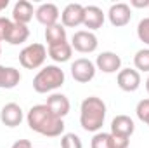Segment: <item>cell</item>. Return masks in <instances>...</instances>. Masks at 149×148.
Wrapping results in <instances>:
<instances>
[{
    "instance_id": "cell-2",
    "label": "cell",
    "mask_w": 149,
    "mask_h": 148,
    "mask_svg": "<svg viewBox=\"0 0 149 148\" xmlns=\"http://www.w3.org/2000/svg\"><path fill=\"white\" fill-rule=\"evenodd\" d=\"M106 118V103L97 96H88L80 106V124L87 132H97Z\"/></svg>"
},
{
    "instance_id": "cell-30",
    "label": "cell",
    "mask_w": 149,
    "mask_h": 148,
    "mask_svg": "<svg viewBox=\"0 0 149 148\" xmlns=\"http://www.w3.org/2000/svg\"><path fill=\"white\" fill-rule=\"evenodd\" d=\"M9 5V0H0V11H3Z\"/></svg>"
},
{
    "instance_id": "cell-10",
    "label": "cell",
    "mask_w": 149,
    "mask_h": 148,
    "mask_svg": "<svg viewBox=\"0 0 149 148\" xmlns=\"http://www.w3.org/2000/svg\"><path fill=\"white\" fill-rule=\"evenodd\" d=\"M95 66H97V70H101L104 73H116L121 68V58L111 51L101 52L95 59Z\"/></svg>"
},
{
    "instance_id": "cell-32",
    "label": "cell",
    "mask_w": 149,
    "mask_h": 148,
    "mask_svg": "<svg viewBox=\"0 0 149 148\" xmlns=\"http://www.w3.org/2000/svg\"><path fill=\"white\" fill-rule=\"evenodd\" d=\"M146 91L149 92V77H148V80H146Z\"/></svg>"
},
{
    "instance_id": "cell-22",
    "label": "cell",
    "mask_w": 149,
    "mask_h": 148,
    "mask_svg": "<svg viewBox=\"0 0 149 148\" xmlns=\"http://www.w3.org/2000/svg\"><path fill=\"white\" fill-rule=\"evenodd\" d=\"M134 65L141 72H149V49H141L134 56Z\"/></svg>"
},
{
    "instance_id": "cell-25",
    "label": "cell",
    "mask_w": 149,
    "mask_h": 148,
    "mask_svg": "<svg viewBox=\"0 0 149 148\" xmlns=\"http://www.w3.org/2000/svg\"><path fill=\"white\" fill-rule=\"evenodd\" d=\"M135 113L139 117V120L146 122L149 125V99H142L137 103V108H135Z\"/></svg>"
},
{
    "instance_id": "cell-20",
    "label": "cell",
    "mask_w": 149,
    "mask_h": 148,
    "mask_svg": "<svg viewBox=\"0 0 149 148\" xmlns=\"http://www.w3.org/2000/svg\"><path fill=\"white\" fill-rule=\"evenodd\" d=\"M21 80V73L19 70L12 68V66H7L3 70V77H2V89H14Z\"/></svg>"
},
{
    "instance_id": "cell-5",
    "label": "cell",
    "mask_w": 149,
    "mask_h": 148,
    "mask_svg": "<svg viewBox=\"0 0 149 148\" xmlns=\"http://www.w3.org/2000/svg\"><path fill=\"white\" fill-rule=\"evenodd\" d=\"M99 42H97V37L88 32V30H80L76 32L71 38V47L78 52H83V54H88V52H94L97 49Z\"/></svg>"
},
{
    "instance_id": "cell-9",
    "label": "cell",
    "mask_w": 149,
    "mask_h": 148,
    "mask_svg": "<svg viewBox=\"0 0 149 148\" xmlns=\"http://www.w3.org/2000/svg\"><path fill=\"white\" fill-rule=\"evenodd\" d=\"M116 82H118V87L125 92H134L141 87V73L134 68H125V70H120L118 77H116Z\"/></svg>"
},
{
    "instance_id": "cell-17",
    "label": "cell",
    "mask_w": 149,
    "mask_h": 148,
    "mask_svg": "<svg viewBox=\"0 0 149 148\" xmlns=\"http://www.w3.org/2000/svg\"><path fill=\"white\" fill-rule=\"evenodd\" d=\"M30 37V30L26 25H19V23H12V28L9 30L5 42H9L10 45H19L23 42H26Z\"/></svg>"
},
{
    "instance_id": "cell-8",
    "label": "cell",
    "mask_w": 149,
    "mask_h": 148,
    "mask_svg": "<svg viewBox=\"0 0 149 148\" xmlns=\"http://www.w3.org/2000/svg\"><path fill=\"white\" fill-rule=\"evenodd\" d=\"M83 18H85V7L81 4H68L61 14L63 26L68 28H76L83 25Z\"/></svg>"
},
{
    "instance_id": "cell-33",
    "label": "cell",
    "mask_w": 149,
    "mask_h": 148,
    "mask_svg": "<svg viewBox=\"0 0 149 148\" xmlns=\"http://www.w3.org/2000/svg\"><path fill=\"white\" fill-rule=\"evenodd\" d=\"M0 54H2V47H0Z\"/></svg>"
},
{
    "instance_id": "cell-28",
    "label": "cell",
    "mask_w": 149,
    "mask_h": 148,
    "mask_svg": "<svg viewBox=\"0 0 149 148\" xmlns=\"http://www.w3.org/2000/svg\"><path fill=\"white\" fill-rule=\"evenodd\" d=\"M10 148H33V145H31L30 140H17Z\"/></svg>"
},
{
    "instance_id": "cell-1",
    "label": "cell",
    "mask_w": 149,
    "mask_h": 148,
    "mask_svg": "<svg viewBox=\"0 0 149 148\" xmlns=\"http://www.w3.org/2000/svg\"><path fill=\"white\" fill-rule=\"evenodd\" d=\"M26 122L31 131H35L42 136H47V138H57L64 132V120L56 117L49 110L47 105L31 106L26 115Z\"/></svg>"
},
{
    "instance_id": "cell-16",
    "label": "cell",
    "mask_w": 149,
    "mask_h": 148,
    "mask_svg": "<svg viewBox=\"0 0 149 148\" xmlns=\"http://www.w3.org/2000/svg\"><path fill=\"white\" fill-rule=\"evenodd\" d=\"M33 5L31 2L28 0H17L14 9H12V19L14 23H19V25H28L31 19H33Z\"/></svg>"
},
{
    "instance_id": "cell-29",
    "label": "cell",
    "mask_w": 149,
    "mask_h": 148,
    "mask_svg": "<svg viewBox=\"0 0 149 148\" xmlns=\"http://www.w3.org/2000/svg\"><path fill=\"white\" fill-rule=\"evenodd\" d=\"M130 4H132L134 7H139V9L149 7V0H130Z\"/></svg>"
},
{
    "instance_id": "cell-11",
    "label": "cell",
    "mask_w": 149,
    "mask_h": 148,
    "mask_svg": "<svg viewBox=\"0 0 149 148\" xmlns=\"http://www.w3.org/2000/svg\"><path fill=\"white\" fill-rule=\"evenodd\" d=\"M135 131V124L128 115H116L111 122V134L120 138H130Z\"/></svg>"
},
{
    "instance_id": "cell-15",
    "label": "cell",
    "mask_w": 149,
    "mask_h": 148,
    "mask_svg": "<svg viewBox=\"0 0 149 148\" xmlns=\"http://www.w3.org/2000/svg\"><path fill=\"white\" fill-rule=\"evenodd\" d=\"M104 25V12L97 5H87L85 7V18H83V26L92 30H99Z\"/></svg>"
},
{
    "instance_id": "cell-21",
    "label": "cell",
    "mask_w": 149,
    "mask_h": 148,
    "mask_svg": "<svg viewBox=\"0 0 149 148\" xmlns=\"http://www.w3.org/2000/svg\"><path fill=\"white\" fill-rule=\"evenodd\" d=\"M92 148H113V136L111 132H95L92 138Z\"/></svg>"
},
{
    "instance_id": "cell-19",
    "label": "cell",
    "mask_w": 149,
    "mask_h": 148,
    "mask_svg": "<svg viewBox=\"0 0 149 148\" xmlns=\"http://www.w3.org/2000/svg\"><path fill=\"white\" fill-rule=\"evenodd\" d=\"M45 40H47L49 47L66 42V28L63 25H59V23L52 25V26H47L45 28Z\"/></svg>"
},
{
    "instance_id": "cell-23",
    "label": "cell",
    "mask_w": 149,
    "mask_h": 148,
    "mask_svg": "<svg viewBox=\"0 0 149 148\" xmlns=\"http://www.w3.org/2000/svg\"><path fill=\"white\" fill-rule=\"evenodd\" d=\"M61 148H83V145L74 132H68L61 138Z\"/></svg>"
},
{
    "instance_id": "cell-31",
    "label": "cell",
    "mask_w": 149,
    "mask_h": 148,
    "mask_svg": "<svg viewBox=\"0 0 149 148\" xmlns=\"http://www.w3.org/2000/svg\"><path fill=\"white\" fill-rule=\"evenodd\" d=\"M3 70H5V66H2V65H0V87H2V77H3Z\"/></svg>"
},
{
    "instance_id": "cell-18",
    "label": "cell",
    "mask_w": 149,
    "mask_h": 148,
    "mask_svg": "<svg viewBox=\"0 0 149 148\" xmlns=\"http://www.w3.org/2000/svg\"><path fill=\"white\" fill-rule=\"evenodd\" d=\"M71 54H73V47L68 42H63V44H57V45L49 47V56L56 63H66V61H70Z\"/></svg>"
},
{
    "instance_id": "cell-24",
    "label": "cell",
    "mask_w": 149,
    "mask_h": 148,
    "mask_svg": "<svg viewBox=\"0 0 149 148\" xmlns=\"http://www.w3.org/2000/svg\"><path fill=\"white\" fill-rule=\"evenodd\" d=\"M137 37L141 38V42L149 45V18L141 19V23L137 25Z\"/></svg>"
},
{
    "instance_id": "cell-12",
    "label": "cell",
    "mask_w": 149,
    "mask_h": 148,
    "mask_svg": "<svg viewBox=\"0 0 149 148\" xmlns=\"http://www.w3.org/2000/svg\"><path fill=\"white\" fill-rule=\"evenodd\" d=\"M47 106H49V110L52 111L56 117H59V118H64L68 113H70V99L64 96V94H61V92H54V94H50L49 98H47V103H45Z\"/></svg>"
},
{
    "instance_id": "cell-27",
    "label": "cell",
    "mask_w": 149,
    "mask_h": 148,
    "mask_svg": "<svg viewBox=\"0 0 149 148\" xmlns=\"http://www.w3.org/2000/svg\"><path fill=\"white\" fill-rule=\"evenodd\" d=\"M113 136V134H111ZM130 145V138H120V136H113V148H128Z\"/></svg>"
},
{
    "instance_id": "cell-14",
    "label": "cell",
    "mask_w": 149,
    "mask_h": 148,
    "mask_svg": "<svg viewBox=\"0 0 149 148\" xmlns=\"http://www.w3.org/2000/svg\"><path fill=\"white\" fill-rule=\"evenodd\" d=\"M0 120L7 127H17L23 122V110L17 103H7L0 111Z\"/></svg>"
},
{
    "instance_id": "cell-13",
    "label": "cell",
    "mask_w": 149,
    "mask_h": 148,
    "mask_svg": "<svg viewBox=\"0 0 149 148\" xmlns=\"http://www.w3.org/2000/svg\"><path fill=\"white\" fill-rule=\"evenodd\" d=\"M35 16H37L38 23H42L47 28V26L57 25V19H59L61 14H59V9H57L56 4H42L35 11Z\"/></svg>"
},
{
    "instance_id": "cell-6",
    "label": "cell",
    "mask_w": 149,
    "mask_h": 148,
    "mask_svg": "<svg viewBox=\"0 0 149 148\" xmlns=\"http://www.w3.org/2000/svg\"><path fill=\"white\" fill-rule=\"evenodd\" d=\"M71 75H73V78L76 82L87 84L95 77V65L87 58L74 59V63L71 65Z\"/></svg>"
},
{
    "instance_id": "cell-34",
    "label": "cell",
    "mask_w": 149,
    "mask_h": 148,
    "mask_svg": "<svg viewBox=\"0 0 149 148\" xmlns=\"http://www.w3.org/2000/svg\"><path fill=\"white\" fill-rule=\"evenodd\" d=\"M0 42H2V38H0Z\"/></svg>"
},
{
    "instance_id": "cell-4",
    "label": "cell",
    "mask_w": 149,
    "mask_h": 148,
    "mask_svg": "<svg viewBox=\"0 0 149 148\" xmlns=\"http://www.w3.org/2000/svg\"><path fill=\"white\" fill-rule=\"evenodd\" d=\"M47 59V49L43 44H30L28 47H24L21 52H19V63L28 68V70H37L40 68Z\"/></svg>"
},
{
    "instance_id": "cell-7",
    "label": "cell",
    "mask_w": 149,
    "mask_h": 148,
    "mask_svg": "<svg viewBox=\"0 0 149 148\" xmlns=\"http://www.w3.org/2000/svg\"><path fill=\"white\" fill-rule=\"evenodd\" d=\"M108 18H109V23L113 26L120 28V26H127L132 19V9L128 4L125 2H118V4H113L109 7V12H108Z\"/></svg>"
},
{
    "instance_id": "cell-3",
    "label": "cell",
    "mask_w": 149,
    "mask_h": 148,
    "mask_svg": "<svg viewBox=\"0 0 149 148\" xmlns=\"http://www.w3.org/2000/svg\"><path fill=\"white\" fill-rule=\"evenodd\" d=\"M64 84V72L56 66V65H47L43 66L33 78V89L40 92V94H45V92H50V91H56L59 89L61 85Z\"/></svg>"
},
{
    "instance_id": "cell-26",
    "label": "cell",
    "mask_w": 149,
    "mask_h": 148,
    "mask_svg": "<svg viewBox=\"0 0 149 148\" xmlns=\"http://www.w3.org/2000/svg\"><path fill=\"white\" fill-rule=\"evenodd\" d=\"M12 23H14V21H10L9 18H0V38H2V40H5L9 30L12 28Z\"/></svg>"
}]
</instances>
